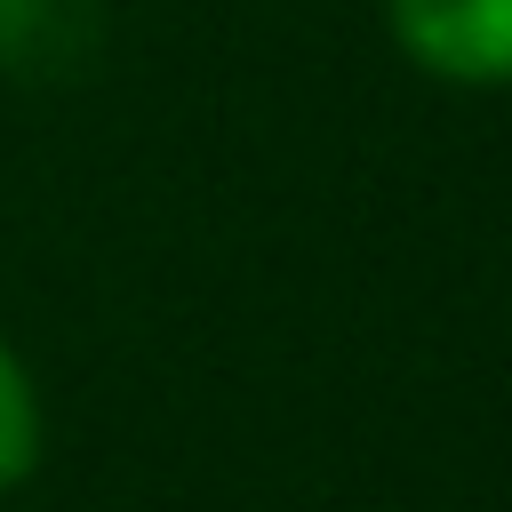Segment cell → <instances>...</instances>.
Wrapping results in <instances>:
<instances>
[{
	"label": "cell",
	"mask_w": 512,
	"mask_h": 512,
	"mask_svg": "<svg viewBox=\"0 0 512 512\" xmlns=\"http://www.w3.org/2000/svg\"><path fill=\"white\" fill-rule=\"evenodd\" d=\"M104 48V0H0L8 80H80Z\"/></svg>",
	"instance_id": "obj_2"
},
{
	"label": "cell",
	"mask_w": 512,
	"mask_h": 512,
	"mask_svg": "<svg viewBox=\"0 0 512 512\" xmlns=\"http://www.w3.org/2000/svg\"><path fill=\"white\" fill-rule=\"evenodd\" d=\"M392 32L432 80H512V0H392Z\"/></svg>",
	"instance_id": "obj_1"
},
{
	"label": "cell",
	"mask_w": 512,
	"mask_h": 512,
	"mask_svg": "<svg viewBox=\"0 0 512 512\" xmlns=\"http://www.w3.org/2000/svg\"><path fill=\"white\" fill-rule=\"evenodd\" d=\"M32 464H40V392H32L24 360H16L8 336H0V496H8Z\"/></svg>",
	"instance_id": "obj_3"
}]
</instances>
